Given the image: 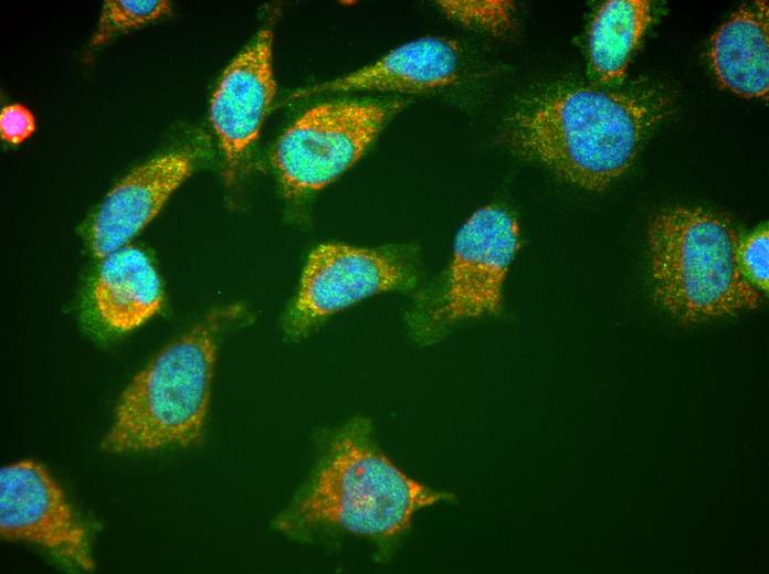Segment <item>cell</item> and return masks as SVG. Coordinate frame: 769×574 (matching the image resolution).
I'll list each match as a JSON object with an SVG mask.
<instances>
[{"label": "cell", "instance_id": "ac0fdd59", "mask_svg": "<svg viewBox=\"0 0 769 574\" xmlns=\"http://www.w3.org/2000/svg\"><path fill=\"white\" fill-rule=\"evenodd\" d=\"M34 130V116L25 106L11 104L1 110L0 132L6 141L19 145L31 137Z\"/></svg>", "mask_w": 769, "mask_h": 574}, {"label": "cell", "instance_id": "277c9868", "mask_svg": "<svg viewBox=\"0 0 769 574\" xmlns=\"http://www.w3.org/2000/svg\"><path fill=\"white\" fill-rule=\"evenodd\" d=\"M655 300L675 318L696 322L754 309L761 293L738 263L740 237L724 215L672 206L649 226Z\"/></svg>", "mask_w": 769, "mask_h": 574}, {"label": "cell", "instance_id": "52a82bcc", "mask_svg": "<svg viewBox=\"0 0 769 574\" xmlns=\"http://www.w3.org/2000/svg\"><path fill=\"white\" fill-rule=\"evenodd\" d=\"M414 280V269L392 253L323 244L307 261L285 330L301 337L335 312L379 293L410 288Z\"/></svg>", "mask_w": 769, "mask_h": 574}, {"label": "cell", "instance_id": "5bb4252c", "mask_svg": "<svg viewBox=\"0 0 769 574\" xmlns=\"http://www.w3.org/2000/svg\"><path fill=\"white\" fill-rule=\"evenodd\" d=\"M650 21L651 3L645 0H613L600 8L590 28L589 55L603 81L624 74Z\"/></svg>", "mask_w": 769, "mask_h": 574}, {"label": "cell", "instance_id": "8992f818", "mask_svg": "<svg viewBox=\"0 0 769 574\" xmlns=\"http://www.w3.org/2000/svg\"><path fill=\"white\" fill-rule=\"evenodd\" d=\"M399 108L398 102L339 100L305 111L273 150L284 192L302 195L333 182L360 159Z\"/></svg>", "mask_w": 769, "mask_h": 574}, {"label": "cell", "instance_id": "3957f363", "mask_svg": "<svg viewBox=\"0 0 769 574\" xmlns=\"http://www.w3.org/2000/svg\"><path fill=\"white\" fill-rule=\"evenodd\" d=\"M235 311L219 310L161 350L119 397L102 442L112 454L188 446L208 411L218 340Z\"/></svg>", "mask_w": 769, "mask_h": 574}, {"label": "cell", "instance_id": "30bf717a", "mask_svg": "<svg viewBox=\"0 0 769 574\" xmlns=\"http://www.w3.org/2000/svg\"><path fill=\"white\" fill-rule=\"evenodd\" d=\"M194 153L173 151L130 171L105 196L89 226V245L97 257L125 246L162 209L189 177Z\"/></svg>", "mask_w": 769, "mask_h": 574}, {"label": "cell", "instance_id": "9c48e42d", "mask_svg": "<svg viewBox=\"0 0 769 574\" xmlns=\"http://www.w3.org/2000/svg\"><path fill=\"white\" fill-rule=\"evenodd\" d=\"M272 44V30L261 29L225 68L211 99L210 120L229 179L256 140L275 95Z\"/></svg>", "mask_w": 769, "mask_h": 574}, {"label": "cell", "instance_id": "e0dca14e", "mask_svg": "<svg viewBox=\"0 0 769 574\" xmlns=\"http://www.w3.org/2000/svg\"><path fill=\"white\" fill-rule=\"evenodd\" d=\"M738 263L744 277L760 293H767L769 280V233L761 227L740 241Z\"/></svg>", "mask_w": 769, "mask_h": 574}, {"label": "cell", "instance_id": "2e32d148", "mask_svg": "<svg viewBox=\"0 0 769 574\" xmlns=\"http://www.w3.org/2000/svg\"><path fill=\"white\" fill-rule=\"evenodd\" d=\"M442 11L466 26L492 32H506L513 23L514 7L508 1H440Z\"/></svg>", "mask_w": 769, "mask_h": 574}, {"label": "cell", "instance_id": "8fae6325", "mask_svg": "<svg viewBox=\"0 0 769 574\" xmlns=\"http://www.w3.org/2000/svg\"><path fill=\"white\" fill-rule=\"evenodd\" d=\"M460 49L445 38H421L400 45L377 62L343 77L298 89L288 99L345 92L428 93L452 84Z\"/></svg>", "mask_w": 769, "mask_h": 574}, {"label": "cell", "instance_id": "7c38bea8", "mask_svg": "<svg viewBox=\"0 0 769 574\" xmlns=\"http://www.w3.org/2000/svg\"><path fill=\"white\" fill-rule=\"evenodd\" d=\"M93 289L101 320L116 331L133 330L161 307L160 277L148 255L125 245L102 257Z\"/></svg>", "mask_w": 769, "mask_h": 574}, {"label": "cell", "instance_id": "9a60e30c", "mask_svg": "<svg viewBox=\"0 0 769 574\" xmlns=\"http://www.w3.org/2000/svg\"><path fill=\"white\" fill-rule=\"evenodd\" d=\"M169 11L170 3L164 0H107L103 4L91 45H102L114 35L158 20Z\"/></svg>", "mask_w": 769, "mask_h": 574}, {"label": "cell", "instance_id": "5b68a950", "mask_svg": "<svg viewBox=\"0 0 769 574\" xmlns=\"http://www.w3.org/2000/svg\"><path fill=\"white\" fill-rule=\"evenodd\" d=\"M515 217L497 205L476 210L456 233L443 283L410 320L415 338L429 342L453 325L503 308V287L519 248Z\"/></svg>", "mask_w": 769, "mask_h": 574}, {"label": "cell", "instance_id": "6da1fadb", "mask_svg": "<svg viewBox=\"0 0 769 574\" xmlns=\"http://www.w3.org/2000/svg\"><path fill=\"white\" fill-rule=\"evenodd\" d=\"M670 110V99L653 89L563 88L522 105L507 131L524 157L568 183L600 191L630 169Z\"/></svg>", "mask_w": 769, "mask_h": 574}, {"label": "cell", "instance_id": "ba28073f", "mask_svg": "<svg viewBox=\"0 0 769 574\" xmlns=\"http://www.w3.org/2000/svg\"><path fill=\"white\" fill-rule=\"evenodd\" d=\"M0 530L4 539L38 545L67 565L94 568L83 524L56 480L34 460L1 469Z\"/></svg>", "mask_w": 769, "mask_h": 574}, {"label": "cell", "instance_id": "7a4b0ae2", "mask_svg": "<svg viewBox=\"0 0 769 574\" xmlns=\"http://www.w3.org/2000/svg\"><path fill=\"white\" fill-rule=\"evenodd\" d=\"M450 498L402 472L377 448L369 423L356 418L336 436L314 479L277 527L288 533L338 528L388 538L404 530L417 510Z\"/></svg>", "mask_w": 769, "mask_h": 574}, {"label": "cell", "instance_id": "4fadbf2b", "mask_svg": "<svg viewBox=\"0 0 769 574\" xmlns=\"http://www.w3.org/2000/svg\"><path fill=\"white\" fill-rule=\"evenodd\" d=\"M768 6L741 7L713 35L710 59L718 82L745 98L769 89Z\"/></svg>", "mask_w": 769, "mask_h": 574}]
</instances>
